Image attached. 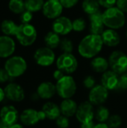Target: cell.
<instances>
[{"label":"cell","instance_id":"cell-1","mask_svg":"<svg viewBox=\"0 0 127 128\" xmlns=\"http://www.w3.org/2000/svg\"><path fill=\"white\" fill-rule=\"evenodd\" d=\"M103 45L101 35L89 34L80 40L78 52L82 58H94L101 52Z\"/></svg>","mask_w":127,"mask_h":128},{"label":"cell","instance_id":"cell-2","mask_svg":"<svg viewBox=\"0 0 127 128\" xmlns=\"http://www.w3.org/2000/svg\"><path fill=\"white\" fill-rule=\"evenodd\" d=\"M3 68L6 70L10 77L15 81V80L20 78L26 73L28 63L22 56L13 55L5 60Z\"/></svg>","mask_w":127,"mask_h":128},{"label":"cell","instance_id":"cell-3","mask_svg":"<svg viewBox=\"0 0 127 128\" xmlns=\"http://www.w3.org/2000/svg\"><path fill=\"white\" fill-rule=\"evenodd\" d=\"M103 17L106 27L115 30L123 28L127 20L125 14L115 6L106 9L103 12Z\"/></svg>","mask_w":127,"mask_h":128},{"label":"cell","instance_id":"cell-4","mask_svg":"<svg viewBox=\"0 0 127 128\" xmlns=\"http://www.w3.org/2000/svg\"><path fill=\"white\" fill-rule=\"evenodd\" d=\"M15 37L22 46H30L36 41L37 32L35 27L31 23H21L18 26Z\"/></svg>","mask_w":127,"mask_h":128},{"label":"cell","instance_id":"cell-5","mask_svg":"<svg viewBox=\"0 0 127 128\" xmlns=\"http://www.w3.org/2000/svg\"><path fill=\"white\" fill-rule=\"evenodd\" d=\"M56 93L62 99L71 98L77 90L76 82L70 75H65L62 79L56 82Z\"/></svg>","mask_w":127,"mask_h":128},{"label":"cell","instance_id":"cell-6","mask_svg":"<svg viewBox=\"0 0 127 128\" xmlns=\"http://www.w3.org/2000/svg\"><path fill=\"white\" fill-rule=\"evenodd\" d=\"M6 100L10 104H19L25 99V91L23 86L16 81H11L4 86Z\"/></svg>","mask_w":127,"mask_h":128},{"label":"cell","instance_id":"cell-7","mask_svg":"<svg viewBox=\"0 0 127 128\" xmlns=\"http://www.w3.org/2000/svg\"><path fill=\"white\" fill-rule=\"evenodd\" d=\"M45 119L46 117L44 112L34 108H25L19 113V122L25 127H33Z\"/></svg>","mask_w":127,"mask_h":128},{"label":"cell","instance_id":"cell-8","mask_svg":"<svg viewBox=\"0 0 127 128\" xmlns=\"http://www.w3.org/2000/svg\"><path fill=\"white\" fill-rule=\"evenodd\" d=\"M58 69L63 71L65 74L70 75L74 73L79 66L78 60L72 53H62L55 61Z\"/></svg>","mask_w":127,"mask_h":128},{"label":"cell","instance_id":"cell-9","mask_svg":"<svg viewBox=\"0 0 127 128\" xmlns=\"http://www.w3.org/2000/svg\"><path fill=\"white\" fill-rule=\"evenodd\" d=\"M109 68L121 75L127 72V55L121 50L113 51L109 57Z\"/></svg>","mask_w":127,"mask_h":128},{"label":"cell","instance_id":"cell-10","mask_svg":"<svg viewBox=\"0 0 127 128\" xmlns=\"http://www.w3.org/2000/svg\"><path fill=\"white\" fill-rule=\"evenodd\" d=\"M35 63L43 68H47L54 64L56 61L55 54L53 50L47 47L43 46L37 49L33 56Z\"/></svg>","mask_w":127,"mask_h":128},{"label":"cell","instance_id":"cell-11","mask_svg":"<svg viewBox=\"0 0 127 128\" xmlns=\"http://www.w3.org/2000/svg\"><path fill=\"white\" fill-rule=\"evenodd\" d=\"M19 112L13 104H5L0 107V119L7 126H11L19 122Z\"/></svg>","mask_w":127,"mask_h":128},{"label":"cell","instance_id":"cell-12","mask_svg":"<svg viewBox=\"0 0 127 128\" xmlns=\"http://www.w3.org/2000/svg\"><path fill=\"white\" fill-rule=\"evenodd\" d=\"M94 116L95 110L94 105L88 100L84 101L79 105L75 116L80 124H83L92 122L94 118Z\"/></svg>","mask_w":127,"mask_h":128},{"label":"cell","instance_id":"cell-13","mask_svg":"<svg viewBox=\"0 0 127 128\" xmlns=\"http://www.w3.org/2000/svg\"><path fill=\"white\" fill-rule=\"evenodd\" d=\"M109 90L102 85H96L90 90L88 94V101L94 106H101L108 100Z\"/></svg>","mask_w":127,"mask_h":128},{"label":"cell","instance_id":"cell-14","mask_svg":"<svg viewBox=\"0 0 127 128\" xmlns=\"http://www.w3.org/2000/svg\"><path fill=\"white\" fill-rule=\"evenodd\" d=\"M63 6L59 0H47L42 9L43 14L49 20H55L61 16Z\"/></svg>","mask_w":127,"mask_h":128},{"label":"cell","instance_id":"cell-15","mask_svg":"<svg viewBox=\"0 0 127 128\" xmlns=\"http://www.w3.org/2000/svg\"><path fill=\"white\" fill-rule=\"evenodd\" d=\"M52 31L59 35H67L73 31V21L65 16H61L54 20Z\"/></svg>","mask_w":127,"mask_h":128},{"label":"cell","instance_id":"cell-16","mask_svg":"<svg viewBox=\"0 0 127 128\" xmlns=\"http://www.w3.org/2000/svg\"><path fill=\"white\" fill-rule=\"evenodd\" d=\"M16 50V43L10 36H0V58L7 59L13 56Z\"/></svg>","mask_w":127,"mask_h":128},{"label":"cell","instance_id":"cell-17","mask_svg":"<svg viewBox=\"0 0 127 128\" xmlns=\"http://www.w3.org/2000/svg\"><path fill=\"white\" fill-rule=\"evenodd\" d=\"M90 20V32L93 34L101 35L105 29V24L103 22V12L100 10L93 14L89 15Z\"/></svg>","mask_w":127,"mask_h":128},{"label":"cell","instance_id":"cell-18","mask_svg":"<svg viewBox=\"0 0 127 128\" xmlns=\"http://www.w3.org/2000/svg\"><path fill=\"white\" fill-rule=\"evenodd\" d=\"M36 92L42 100H49L52 98L56 93L55 84L50 81H44L40 82L36 89Z\"/></svg>","mask_w":127,"mask_h":128},{"label":"cell","instance_id":"cell-19","mask_svg":"<svg viewBox=\"0 0 127 128\" xmlns=\"http://www.w3.org/2000/svg\"><path fill=\"white\" fill-rule=\"evenodd\" d=\"M119 76L120 75L115 71L112 70H108L102 75L101 85L103 86L109 91L117 89L119 81Z\"/></svg>","mask_w":127,"mask_h":128},{"label":"cell","instance_id":"cell-20","mask_svg":"<svg viewBox=\"0 0 127 128\" xmlns=\"http://www.w3.org/2000/svg\"><path fill=\"white\" fill-rule=\"evenodd\" d=\"M104 45L109 47H115L120 44L121 36L115 29L107 28L101 34Z\"/></svg>","mask_w":127,"mask_h":128},{"label":"cell","instance_id":"cell-21","mask_svg":"<svg viewBox=\"0 0 127 128\" xmlns=\"http://www.w3.org/2000/svg\"><path fill=\"white\" fill-rule=\"evenodd\" d=\"M41 110L46 115V118L51 121H55L61 115L60 106L52 101L45 103L43 105Z\"/></svg>","mask_w":127,"mask_h":128},{"label":"cell","instance_id":"cell-22","mask_svg":"<svg viewBox=\"0 0 127 128\" xmlns=\"http://www.w3.org/2000/svg\"><path fill=\"white\" fill-rule=\"evenodd\" d=\"M78 104L75 100H73L71 98L68 99H63L62 101L60 104V109L61 115L70 118L74 116H76L77 109H78Z\"/></svg>","mask_w":127,"mask_h":128},{"label":"cell","instance_id":"cell-23","mask_svg":"<svg viewBox=\"0 0 127 128\" xmlns=\"http://www.w3.org/2000/svg\"><path fill=\"white\" fill-rule=\"evenodd\" d=\"M91 67L94 72L103 74L109 68V60L103 56H96L91 61Z\"/></svg>","mask_w":127,"mask_h":128},{"label":"cell","instance_id":"cell-24","mask_svg":"<svg viewBox=\"0 0 127 128\" xmlns=\"http://www.w3.org/2000/svg\"><path fill=\"white\" fill-rule=\"evenodd\" d=\"M61 40V39L60 38V35L54 32L53 31L47 32L44 37V43L46 44V46L52 50L59 47Z\"/></svg>","mask_w":127,"mask_h":128},{"label":"cell","instance_id":"cell-25","mask_svg":"<svg viewBox=\"0 0 127 128\" xmlns=\"http://www.w3.org/2000/svg\"><path fill=\"white\" fill-rule=\"evenodd\" d=\"M19 25H16L11 20H4L1 23V31L7 36H15Z\"/></svg>","mask_w":127,"mask_h":128},{"label":"cell","instance_id":"cell-26","mask_svg":"<svg viewBox=\"0 0 127 128\" xmlns=\"http://www.w3.org/2000/svg\"><path fill=\"white\" fill-rule=\"evenodd\" d=\"M100 5L98 0H83L82 4L83 11L88 15L100 10Z\"/></svg>","mask_w":127,"mask_h":128},{"label":"cell","instance_id":"cell-27","mask_svg":"<svg viewBox=\"0 0 127 128\" xmlns=\"http://www.w3.org/2000/svg\"><path fill=\"white\" fill-rule=\"evenodd\" d=\"M110 116L109 110L103 105L99 106L95 110L94 118L98 122V123H106Z\"/></svg>","mask_w":127,"mask_h":128},{"label":"cell","instance_id":"cell-28","mask_svg":"<svg viewBox=\"0 0 127 128\" xmlns=\"http://www.w3.org/2000/svg\"><path fill=\"white\" fill-rule=\"evenodd\" d=\"M8 8L15 14H21L25 9L24 0H10L8 2Z\"/></svg>","mask_w":127,"mask_h":128},{"label":"cell","instance_id":"cell-29","mask_svg":"<svg viewBox=\"0 0 127 128\" xmlns=\"http://www.w3.org/2000/svg\"><path fill=\"white\" fill-rule=\"evenodd\" d=\"M25 9L31 13L37 12L43 9L44 5V0H24Z\"/></svg>","mask_w":127,"mask_h":128},{"label":"cell","instance_id":"cell-30","mask_svg":"<svg viewBox=\"0 0 127 128\" xmlns=\"http://www.w3.org/2000/svg\"><path fill=\"white\" fill-rule=\"evenodd\" d=\"M59 48L63 52V53H72L74 49V45L70 39L63 38L61 40Z\"/></svg>","mask_w":127,"mask_h":128},{"label":"cell","instance_id":"cell-31","mask_svg":"<svg viewBox=\"0 0 127 128\" xmlns=\"http://www.w3.org/2000/svg\"><path fill=\"white\" fill-rule=\"evenodd\" d=\"M86 28V21L82 17H78L73 21V31L82 32Z\"/></svg>","mask_w":127,"mask_h":128},{"label":"cell","instance_id":"cell-32","mask_svg":"<svg viewBox=\"0 0 127 128\" xmlns=\"http://www.w3.org/2000/svg\"><path fill=\"white\" fill-rule=\"evenodd\" d=\"M106 123L109 128H119L122 124V118L119 115H112Z\"/></svg>","mask_w":127,"mask_h":128},{"label":"cell","instance_id":"cell-33","mask_svg":"<svg viewBox=\"0 0 127 128\" xmlns=\"http://www.w3.org/2000/svg\"><path fill=\"white\" fill-rule=\"evenodd\" d=\"M55 124L58 128H68L70 126V120L69 118L61 115L56 120Z\"/></svg>","mask_w":127,"mask_h":128},{"label":"cell","instance_id":"cell-34","mask_svg":"<svg viewBox=\"0 0 127 128\" xmlns=\"http://www.w3.org/2000/svg\"><path fill=\"white\" fill-rule=\"evenodd\" d=\"M11 81H14V80H13L10 77V76L8 75L6 70L4 68H0V86H1V85L5 86L7 83L10 82Z\"/></svg>","mask_w":127,"mask_h":128},{"label":"cell","instance_id":"cell-35","mask_svg":"<svg viewBox=\"0 0 127 128\" xmlns=\"http://www.w3.org/2000/svg\"><path fill=\"white\" fill-rule=\"evenodd\" d=\"M83 86L85 88L91 90L97 84H96V80L94 76H91V75H88V76H86L84 80H83Z\"/></svg>","mask_w":127,"mask_h":128},{"label":"cell","instance_id":"cell-36","mask_svg":"<svg viewBox=\"0 0 127 128\" xmlns=\"http://www.w3.org/2000/svg\"><path fill=\"white\" fill-rule=\"evenodd\" d=\"M117 89L125 91L127 90V72L119 76V81Z\"/></svg>","mask_w":127,"mask_h":128},{"label":"cell","instance_id":"cell-37","mask_svg":"<svg viewBox=\"0 0 127 128\" xmlns=\"http://www.w3.org/2000/svg\"><path fill=\"white\" fill-rule=\"evenodd\" d=\"M33 19V13H31V11L25 10L24 12H22L20 14L19 16V20L21 21V23H30V22Z\"/></svg>","mask_w":127,"mask_h":128},{"label":"cell","instance_id":"cell-38","mask_svg":"<svg viewBox=\"0 0 127 128\" xmlns=\"http://www.w3.org/2000/svg\"><path fill=\"white\" fill-rule=\"evenodd\" d=\"M59 1L64 8L70 9L75 7L79 3V0H59Z\"/></svg>","mask_w":127,"mask_h":128},{"label":"cell","instance_id":"cell-39","mask_svg":"<svg viewBox=\"0 0 127 128\" xmlns=\"http://www.w3.org/2000/svg\"><path fill=\"white\" fill-rule=\"evenodd\" d=\"M98 2L100 5L106 9L114 7L117 3V0H98Z\"/></svg>","mask_w":127,"mask_h":128},{"label":"cell","instance_id":"cell-40","mask_svg":"<svg viewBox=\"0 0 127 128\" xmlns=\"http://www.w3.org/2000/svg\"><path fill=\"white\" fill-rule=\"evenodd\" d=\"M116 7L124 14H127V0H117Z\"/></svg>","mask_w":127,"mask_h":128},{"label":"cell","instance_id":"cell-41","mask_svg":"<svg viewBox=\"0 0 127 128\" xmlns=\"http://www.w3.org/2000/svg\"><path fill=\"white\" fill-rule=\"evenodd\" d=\"M65 75H66V74H65L63 71H61V70H59V69L57 68L55 70H54V72H53V74H52V77H53V79L57 82V81L60 80L61 79H62Z\"/></svg>","mask_w":127,"mask_h":128},{"label":"cell","instance_id":"cell-42","mask_svg":"<svg viewBox=\"0 0 127 128\" xmlns=\"http://www.w3.org/2000/svg\"><path fill=\"white\" fill-rule=\"evenodd\" d=\"M5 100H6V97H5L4 87H1L0 86V104H3Z\"/></svg>","mask_w":127,"mask_h":128},{"label":"cell","instance_id":"cell-43","mask_svg":"<svg viewBox=\"0 0 127 128\" xmlns=\"http://www.w3.org/2000/svg\"><path fill=\"white\" fill-rule=\"evenodd\" d=\"M95 125L96 124L94 122V121H92V122H89L87 123L81 124V128H94Z\"/></svg>","mask_w":127,"mask_h":128},{"label":"cell","instance_id":"cell-44","mask_svg":"<svg viewBox=\"0 0 127 128\" xmlns=\"http://www.w3.org/2000/svg\"><path fill=\"white\" fill-rule=\"evenodd\" d=\"M30 99H31L32 101H37V100H39L40 98V97L38 96L37 93L35 92H34V93H32V94H31Z\"/></svg>","mask_w":127,"mask_h":128},{"label":"cell","instance_id":"cell-45","mask_svg":"<svg viewBox=\"0 0 127 128\" xmlns=\"http://www.w3.org/2000/svg\"><path fill=\"white\" fill-rule=\"evenodd\" d=\"M94 128H109L107 123H97Z\"/></svg>","mask_w":127,"mask_h":128},{"label":"cell","instance_id":"cell-46","mask_svg":"<svg viewBox=\"0 0 127 128\" xmlns=\"http://www.w3.org/2000/svg\"><path fill=\"white\" fill-rule=\"evenodd\" d=\"M10 128H25V126L22 124L20 122H17L11 126H10Z\"/></svg>","mask_w":127,"mask_h":128},{"label":"cell","instance_id":"cell-47","mask_svg":"<svg viewBox=\"0 0 127 128\" xmlns=\"http://www.w3.org/2000/svg\"><path fill=\"white\" fill-rule=\"evenodd\" d=\"M4 123L2 122V121H1V120L0 119V128H2V127L4 126Z\"/></svg>","mask_w":127,"mask_h":128},{"label":"cell","instance_id":"cell-48","mask_svg":"<svg viewBox=\"0 0 127 128\" xmlns=\"http://www.w3.org/2000/svg\"><path fill=\"white\" fill-rule=\"evenodd\" d=\"M1 128H10V127L9 126H7V125H5V124H4V126L2 127Z\"/></svg>","mask_w":127,"mask_h":128},{"label":"cell","instance_id":"cell-49","mask_svg":"<svg viewBox=\"0 0 127 128\" xmlns=\"http://www.w3.org/2000/svg\"><path fill=\"white\" fill-rule=\"evenodd\" d=\"M126 35H127V34H126Z\"/></svg>","mask_w":127,"mask_h":128}]
</instances>
